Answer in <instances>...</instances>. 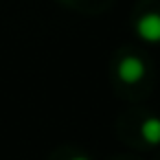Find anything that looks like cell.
I'll use <instances>...</instances> for the list:
<instances>
[{"mask_svg":"<svg viewBox=\"0 0 160 160\" xmlns=\"http://www.w3.org/2000/svg\"><path fill=\"white\" fill-rule=\"evenodd\" d=\"M136 33L149 44H160V13H145L136 20Z\"/></svg>","mask_w":160,"mask_h":160,"instance_id":"cell-1","label":"cell"},{"mask_svg":"<svg viewBox=\"0 0 160 160\" xmlns=\"http://www.w3.org/2000/svg\"><path fill=\"white\" fill-rule=\"evenodd\" d=\"M116 72H118L121 81H125V83H138V81L142 79V75H145V64H142L140 57L127 55V57L121 59Z\"/></svg>","mask_w":160,"mask_h":160,"instance_id":"cell-2","label":"cell"},{"mask_svg":"<svg viewBox=\"0 0 160 160\" xmlns=\"http://www.w3.org/2000/svg\"><path fill=\"white\" fill-rule=\"evenodd\" d=\"M140 134L149 145H158L160 142V118H156V116L145 118V123L140 127Z\"/></svg>","mask_w":160,"mask_h":160,"instance_id":"cell-3","label":"cell"},{"mask_svg":"<svg viewBox=\"0 0 160 160\" xmlns=\"http://www.w3.org/2000/svg\"><path fill=\"white\" fill-rule=\"evenodd\" d=\"M72 160H88V158H83V156H77V158H72Z\"/></svg>","mask_w":160,"mask_h":160,"instance_id":"cell-4","label":"cell"}]
</instances>
